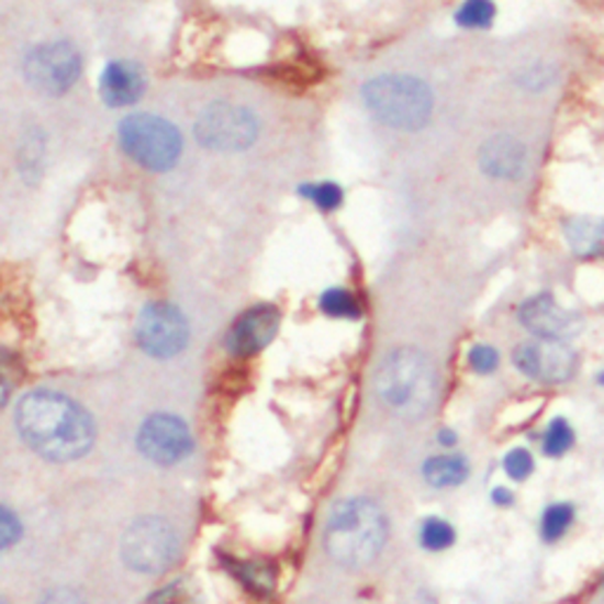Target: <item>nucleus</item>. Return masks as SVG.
I'll return each mask as SVG.
<instances>
[{
  "mask_svg": "<svg viewBox=\"0 0 604 604\" xmlns=\"http://www.w3.org/2000/svg\"><path fill=\"white\" fill-rule=\"evenodd\" d=\"M14 423L31 449L57 463L86 456L94 441L88 413L57 392H29L18 404Z\"/></svg>",
  "mask_w": 604,
  "mask_h": 604,
  "instance_id": "f257e3e1",
  "label": "nucleus"
},
{
  "mask_svg": "<svg viewBox=\"0 0 604 604\" xmlns=\"http://www.w3.org/2000/svg\"><path fill=\"white\" fill-rule=\"evenodd\" d=\"M388 524L380 507L367 499H347L333 507L326 548L338 564L363 567L376 560L385 544Z\"/></svg>",
  "mask_w": 604,
  "mask_h": 604,
  "instance_id": "f03ea898",
  "label": "nucleus"
},
{
  "mask_svg": "<svg viewBox=\"0 0 604 604\" xmlns=\"http://www.w3.org/2000/svg\"><path fill=\"white\" fill-rule=\"evenodd\" d=\"M378 394L404 416H421L435 402L437 378L433 363L416 349L392 353L378 371Z\"/></svg>",
  "mask_w": 604,
  "mask_h": 604,
  "instance_id": "7ed1b4c3",
  "label": "nucleus"
},
{
  "mask_svg": "<svg viewBox=\"0 0 604 604\" xmlns=\"http://www.w3.org/2000/svg\"><path fill=\"white\" fill-rule=\"evenodd\" d=\"M363 100L373 116L390 128H423L433 114V94L411 76H380L363 88Z\"/></svg>",
  "mask_w": 604,
  "mask_h": 604,
  "instance_id": "20e7f679",
  "label": "nucleus"
},
{
  "mask_svg": "<svg viewBox=\"0 0 604 604\" xmlns=\"http://www.w3.org/2000/svg\"><path fill=\"white\" fill-rule=\"evenodd\" d=\"M121 145L133 161L149 170H168L182 152V137L168 121L135 114L121 123Z\"/></svg>",
  "mask_w": 604,
  "mask_h": 604,
  "instance_id": "39448f33",
  "label": "nucleus"
},
{
  "mask_svg": "<svg viewBox=\"0 0 604 604\" xmlns=\"http://www.w3.org/2000/svg\"><path fill=\"white\" fill-rule=\"evenodd\" d=\"M178 555V536L158 517L135 522L123 536V560L145 574L164 571Z\"/></svg>",
  "mask_w": 604,
  "mask_h": 604,
  "instance_id": "423d86ee",
  "label": "nucleus"
},
{
  "mask_svg": "<svg viewBox=\"0 0 604 604\" xmlns=\"http://www.w3.org/2000/svg\"><path fill=\"white\" fill-rule=\"evenodd\" d=\"M258 121L248 109L236 104H213L197 121V137L203 147L217 152H238L253 145Z\"/></svg>",
  "mask_w": 604,
  "mask_h": 604,
  "instance_id": "0eeeda50",
  "label": "nucleus"
},
{
  "mask_svg": "<svg viewBox=\"0 0 604 604\" xmlns=\"http://www.w3.org/2000/svg\"><path fill=\"white\" fill-rule=\"evenodd\" d=\"M29 83L47 94L67 92L78 74H81V57L67 43H45L34 47L24 61Z\"/></svg>",
  "mask_w": 604,
  "mask_h": 604,
  "instance_id": "6e6552de",
  "label": "nucleus"
},
{
  "mask_svg": "<svg viewBox=\"0 0 604 604\" xmlns=\"http://www.w3.org/2000/svg\"><path fill=\"white\" fill-rule=\"evenodd\" d=\"M189 338V328L184 316L166 305V302H154L145 312H142L137 322V340L152 357H175L182 353Z\"/></svg>",
  "mask_w": 604,
  "mask_h": 604,
  "instance_id": "1a4fd4ad",
  "label": "nucleus"
},
{
  "mask_svg": "<svg viewBox=\"0 0 604 604\" xmlns=\"http://www.w3.org/2000/svg\"><path fill=\"white\" fill-rule=\"evenodd\" d=\"M515 367L540 383H564L577 373L579 357L560 340H534L515 349Z\"/></svg>",
  "mask_w": 604,
  "mask_h": 604,
  "instance_id": "9d476101",
  "label": "nucleus"
},
{
  "mask_svg": "<svg viewBox=\"0 0 604 604\" xmlns=\"http://www.w3.org/2000/svg\"><path fill=\"white\" fill-rule=\"evenodd\" d=\"M139 451L158 466H172L192 451V435L187 425L175 416L158 413L152 416L137 435Z\"/></svg>",
  "mask_w": 604,
  "mask_h": 604,
  "instance_id": "9b49d317",
  "label": "nucleus"
},
{
  "mask_svg": "<svg viewBox=\"0 0 604 604\" xmlns=\"http://www.w3.org/2000/svg\"><path fill=\"white\" fill-rule=\"evenodd\" d=\"M519 322L527 326L538 340H560L577 336L581 328V320L574 314L564 310L558 300L552 295L544 293L529 298L519 307Z\"/></svg>",
  "mask_w": 604,
  "mask_h": 604,
  "instance_id": "f8f14e48",
  "label": "nucleus"
},
{
  "mask_svg": "<svg viewBox=\"0 0 604 604\" xmlns=\"http://www.w3.org/2000/svg\"><path fill=\"white\" fill-rule=\"evenodd\" d=\"M279 328V312L269 305L246 312L238 320L227 338V347L238 357H248L260 353L269 345Z\"/></svg>",
  "mask_w": 604,
  "mask_h": 604,
  "instance_id": "ddd939ff",
  "label": "nucleus"
},
{
  "mask_svg": "<svg viewBox=\"0 0 604 604\" xmlns=\"http://www.w3.org/2000/svg\"><path fill=\"white\" fill-rule=\"evenodd\" d=\"M480 164L486 175L501 180H515L527 166V149L511 135H499L482 147Z\"/></svg>",
  "mask_w": 604,
  "mask_h": 604,
  "instance_id": "4468645a",
  "label": "nucleus"
},
{
  "mask_svg": "<svg viewBox=\"0 0 604 604\" xmlns=\"http://www.w3.org/2000/svg\"><path fill=\"white\" fill-rule=\"evenodd\" d=\"M100 90L109 107H128L135 104L145 90V76L131 61H114L104 69Z\"/></svg>",
  "mask_w": 604,
  "mask_h": 604,
  "instance_id": "2eb2a0df",
  "label": "nucleus"
},
{
  "mask_svg": "<svg viewBox=\"0 0 604 604\" xmlns=\"http://www.w3.org/2000/svg\"><path fill=\"white\" fill-rule=\"evenodd\" d=\"M567 238L581 256H604V220H574L567 227Z\"/></svg>",
  "mask_w": 604,
  "mask_h": 604,
  "instance_id": "dca6fc26",
  "label": "nucleus"
},
{
  "mask_svg": "<svg viewBox=\"0 0 604 604\" xmlns=\"http://www.w3.org/2000/svg\"><path fill=\"white\" fill-rule=\"evenodd\" d=\"M468 477V463L460 456H437L425 463V480L433 486H456Z\"/></svg>",
  "mask_w": 604,
  "mask_h": 604,
  "instance_id": "f3484780",
  "label": "nucleus"
},
{
  "mask_svg": "<svg viewBox=\"0 0 604 604\" xmlns=\"http://www.w3.org/2000/svg\"><path fill=\"white\" fill-rule=\"evenodd\" d=\"M571 522H574V505L555 503L544 513V519H540V536H544L548 544L560 540L571 527Z\"/></svg>",
  "mask_w": 604,
  "mask_h": 604,
  "instance_id": "a211bd4d",
  "label": "nucleus"
},
{
  "mask_svg": "<svg viewBox=\"0 0 604 604\" xmlns=\"http://www.w3.org/2000/svg\"><path fill=\"white\" fill-rule=\"evenodd\" d=\"M494 14H496V8L491 0H466V5L458 10L456 20L460 26L484 29L494 22Z\"/></svg>",
  "mask_w": 604,
  "mask_h": 604,
  "instance_id": "6ab92c4d",
  "label": "nucleus"
},
{
  "mask_svg": "<svg viewBox=\"0 0 604 604\" xmlns=\"http://www.w3.org/2000/svg\"><path fill=\"white\" fill-rule=\"evenodd\" d=\"M571 447H574V430L564 418H555L544 437V451L546 456H564Z\"/></svg>",
  "mask_w": 604,
  "mask_h": 604,
  "instance_id": "aec40b11",
  "label": "nucleus"
},
{
  "mask_svg": "<svg viewBox=\"0 0 604 604\" xmlns=\"http://www.w3.org/2000/svg\"><path fill=\"white\" fill-rule=\"evenodd\" d=\"M320 307L328 314V316H343V320H355L359 316V305L357 300L349 295L343 289H331L322 295Z\"/></svg>",
  "mask_w": 604,
  "mask_h": 604,
  "instance_id": "412c9836",
  "label": "nucleus"
},
{
  "mask_svg": "<svg viewBox=\"0 0 604 604\" xmlns=\"http://www.w3.org/2000/svg\"><path fill=\"white\" fill-rule=\"evenodd\" d=\"M454 529H451V524H447L444 519H427L423 524V534H421V540H423V546L427 550H444V548H449L454 544Z\"/></svg>",
  "mask_w": 604,
  "mask_h": 604,
  "instance_id": "4be33fe9",
  "label": "nucleus"
},
{
  "mask_svg": "<svg viewBox=\"0 0 604 604\" xmlns=\"http://www.w3.org/2000/svg\"><path fill=\"white\" fill-rule=\"evenodd\" d=\"M300 192L305 194L312 203L320 205L322 211H333V209H338V205L343 203V192H340V189L336 184H331V182L307 184V187H302Z\"/></svg>",
  "mask_w": 604,
  "mask_h": 604,
  "instance_id": "5701e85b",
  "label": "nucleus"
},
{
  "mask_svg": "<svg viewBox=\"0 0 604 604\" xmlns=\"http://www.w3.org/2000/svg\"><path fill=\"white\" fill-rule=\"evenodd\" d=\"M503 468L507 472V477H513L515 482H522V480H527V477L532 474L534 470V458L529 451H524V449H515L505 456L503 460Z\"/></svg>",
  "mask_w": 604,
  "mask_h": 604,
  "instance_id": "b1692460",
  "label": "nucleus"
},
{
  "mask_svg": "<svg viewBox=\"0 0 604 604\" xmlns=\"http://www.w3.org/2000/svg\"><path fill=\"white\" fill-rule=\"evenodd\" d=\"M470 367L477 373H491L499 367V353L489 345H477L470 353Z\"/></svg>",
  "mask_w": 604,
  "mask_h": 604,
  "instance_id": "393cba45",
  "label": "nucleus"
},
{
  "mask_svg": "<svg viewBox=\"0 0 604 604\" xmlns=\"http://www.w3.org/2000/svg\"><path fill=\"white\" fill-rule=\"evenodd\" d=\"M0 534H3V548H10L14 540H18L22 536V527H20V522L12 517V513L3 511V519H0Z\"/></svg>",
  "mask_w": 604,
  "mask_h": 604,
  "instance_id": "a878e982",
  "label": "nucleus"
},
{
  "mask_svg": "<svg viewBox=\"0 0 604 604\" xmlns=\"http://www.w3.org/2000/svg\"><path fill=\"white\" fill-rule=\"evenodd\" d=\"M43 604H83V600L74 591H53L43 600Z\"/></svg>",
  "mask_w": 604,
  "mask_h": 604,
  "instance_id": "bb28decb",
  "label": "nucleus"
},
{
  "mask_svg": "<svg viewBox=\"0 0 604 604\" xmlns=\"http://www.w3.org/2000/svg\"><path fill=\"white\" fill-rule=\"evenodd\" d=\"M494 503H499V505H511V503H513L511 491H507V489H496V491H494Z\"/></svg>",
  "mask_w": 604,
  "mask_h": 604,
  "instance_id": "cd10ccee",
  "label": "nucleus"
},
{
  "mask_svg": "<svg viewBox=\"0 0 604 604\" xmlns=\"http://www.w3.org/2000/svg\"><path fill=\"white\" fill-rule=\"evenodd\" d=\"M602 593H604V585H602Z\"/></svg>",
  "mask_w": 604,
  "mask_h": 604,
  "instance_id": "c85d7f7f",
  "label": "nucleus"
}]
</instances>
